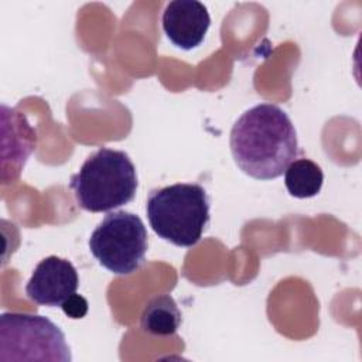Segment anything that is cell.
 Segmentation results:
<instances>
[{
	"mask_svg": "<svg viewBox=\"0 0 362 362\" xmlns=\"http://www.w3.org/2000/svg\"><path fill=\"white\" fill-rule=\"evenodd\" d=\"M137 173L127 153L100 147L71 177L78 205L89 212H107L133 201Z\"/></svg>",
	"mask_w": 362,
	"mask_h": 362,
	"instance_id": "obj_2",
	"label": "cell"
},
{
	"mask_svg": "<svg viewBox=\"0 0 362 362\" xmlns=\"http://www.w3.org/2000/svg\"><path fill=\"white\" fill-rule=\"evenodd\" d=\"M72 359L64 332L42 315L3 313L0 317V361Z\"/></svg>",
	"mask_w": 362,
	"mask_h": 362,
	"instance_id": "obj_4",
	"label": "cell"
},
{
	"mask_svg": "<svg viewBox=\"0 0 362 362\" xmlns=\"http://www.w3.org/2000/svg\"><path fill=\"white\" fill-rule=\"evenodd\" d=\"M229 146L238 167L256 180L280 177L298 154L294 124L273 103H259L233 123Z\"/></svg>",
	"mask_w": 362,
	"mask_h": 362,
	"instance_id": "obj_1",
	"label": "cell"
},
{
	"mask_svg": "<svg viewBox=\"0 0 362 362\" xmlns=\"http://www.w3.org/2000/svg\"><path fill=\"white\" fill-rule=\"evenodd\" d=\"M161 23L167 38L175 47L189 51L204 41L211 17L201 1L174 0L165 6Z\"/></svg>",
	"mask_w": 362,
	"mask_h": 362,
	"instance_id": "obj_7",
	"label": "cell"
},
{
	"mask_svg": "<svg viewBox=\"0 0 362 362\" xmlns=\"http://www.w3.org/2000/svg\"><path fill=\"white\" fill-rule=\"evenodd\" d=\"M324 174L321 167L308 160L298 158L290 163L284 171V184L288 194L294 198H313L322 187Z\"/></svg>",
	"mask_w": 362,
	"mask_h": 362,
	"instance_id": "obj_10",
	"label": "cell"
},
{
	"mask_svg": "<svg viewBox=\"0 0 362 362\" xmlns=\"http://www.w3.org/2000/svg\"><path fill=\"white\" fill-rule=\"evenodd\" d=\"M181 321V311L168 294H160L148 300L140 315L141 329L154 337L174 335Z\"/></svg>",
	"mask_w": 362,
	"mask_h": 362,
	"instance_id": "obj_9",
	"label": "cell"
},
{
	"mask_svg": "<svg viewBox=\"0 0 362 362\" xmlns=\"http://www.w3.org/2000/svg\"><path fill=\"white\" fill-rule=\"evenodd\" d=\"M93 257L109 272L127 276L141 267L148 236L140 216L127 211L109 212L89 238Z\"/></svg>",
	"mask_w": 362,
	"mask_h": 362,
	"instance_id": "obj_5",
	"label": "cell"
},
{
	"mask_svg": "<svg viewBox=\"0 0 362 362\" xmlns=\"http://www.w3.org/2000/svg\"><path fill=\"white\" fill-rule=\"evenodd\" d=\"M78 286L79 277L74 264L66 259L48 256L35 266L25 286V294L40 305L61 307L76 293Z\"/></svg>",
	"mask_w": 362,
	"mask_h": 362,
	"instance_id": "obj_6",
	"label": "cell"
},
{
	"mask_svg": "<svg viewBox=\"0 0 362 362\" xmlns=\"http://www.w3.org/2000/svg\"><path fill=\"white\" fill-rule=\"evenodd\" d=\"M146 212L158 238L181 247L199 242L209 222V199L199 184L177 182L153 189Z\"/></svg>",
	"mask_w": 362,
	"mask_h": 362,
	"instance_id": "obj_3",
	"label": "cell"
},
{
	"mask_svg": "<svg viewBox=\"0 0 362 362\" xmlns=\"http://www.w3.org/2000/svg\"><path fill=\"white\" fill-rule=\"evenodd\" d=\"M10 116H11L10 124H7V122L3 119V126H6L10 130V136L6 132H3V153L7 151L8 148H10V153L3 157L1 165L4 167L8 160L11 161V164L8 170L1 175V180H4L7 177V173L10 171L11 173L10 181L13 182L14 180L18 178L27 158L35 150L37 133L23 113L14 109H10Z\"/></svg>",
	"mask_w": 362,
	"mask_h": 362,
	"instance_id": "obj_8",
	"label": "cell"
},
{
	"mask_svg": "<svg viewBox=\"0 0 362 362\" xmlns=\"http://www.w3.org/2000/svg\"><path fill=\"white\" fill-rule=\"evenodd\" d=\"M61 308H62L64 314L68 315L69 318L79 320V318H83L88 313V301L85 297L75 293L64 301Z\"/></svg>",
	"mask_w": 362,
	"mask_h": 362,
	"instance_id": "obj_11",
	"label": "cell"
}]
</instances>
